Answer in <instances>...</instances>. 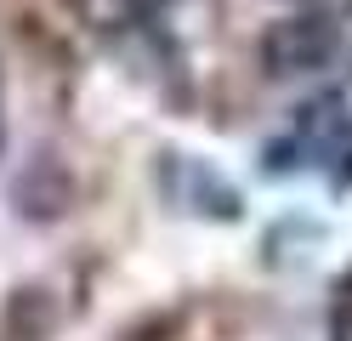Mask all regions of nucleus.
<instances>
[{"mask_svg": "<svg viewBox=\"0 0 352 341\" xmlns=\"http://www.w3.org/2000/svg\"><path fill=\"white\" fill-rule=\"evenodd\" d=\"M261 57H267L273 74H313L336 57V23L324 12H307V17H284L261 34Z\"/></svg>", "mask_w": 352, "mask_h": 341, "instance_id": "1", "label": "nucleus"}, {"mask_svg": "<svg viewBox=\"0 0 352 341\" xmlns=\"http://www.w3.org/2000/svg\"><path fill=\"white\" fill-rule=\"evenodd\" d=\"M131 6H142V12H153V6H160V0H131Z\"/></svg>", "mask_w": 352, "mask_h": 341, "instance_id": "2", "label": "nucleus"}]
</instances>
